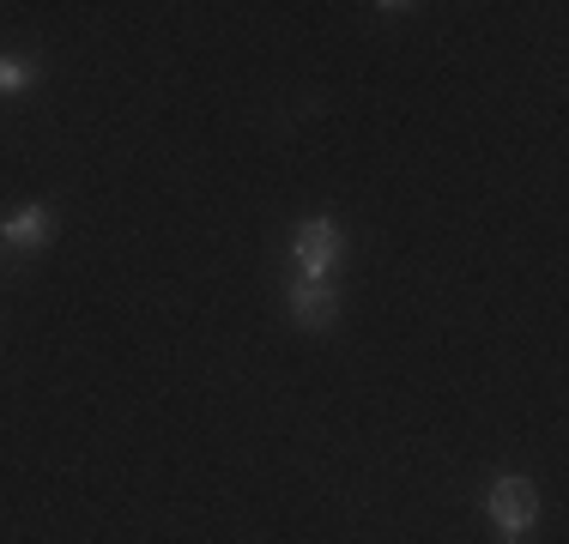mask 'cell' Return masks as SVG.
<instances>
[{
	"label": "cell",
	"instance_id": "obj_1",
	"mask_svg": "<svg viewBox=\"0 0 569 544\" xmlns=\"http://www.w3.org/2000/svg\"><path fill=\"white\" fill-rule=\"evenodd\" d=\"M346 224L340 218H303L291 230V279H309V284H333L346 266Z\"/></svg>",
	"mask_w": 569,
	"mask_h": 544
},
{
	"label": "cell",
	"instance_id": "obj_2",
	"mask_svg": "<svg viewBox=\"0 0 569 544\" xmlns=\"http://www.w3.org/2000/svg\"><path fill=\"white\" fill-rule=\"evenodd\" d=\"M485 514L503 526V538H527L546 514V502H539V484L527 472H503V478L485 484Z\"/></svg>",
	"mask_w": 569,
	"mask_h": 544
},
{
	"label": "cell",
	"instance_id": "obj_3",
	"mask_svg": "<svg viewBox=\"0 0 569 544\" xmlns=\"http://www.w3.org/2000/svg\"><path fill=\"white\" fill-rule=\"evenodd\" d=\"M56 230H61V212L49 206V200H24V206H12L0 218V249L31 261V254H43L49 242H56Z\"/></svg>",
	"mask_w": 569,
	"mask_h": 544
},
{
	"label": "cell",
	"instance_id": "obj_4",
	"mask_svg": "<svg viewBox=\"0 0 569 544\" xmlns=\"http://www.w3.org/2000/svg\"><path fill=\"white\" fill-rule=\"evenodd\" d=\"M284 315L303 326V333H328V326H340V284L284 279Z\"/></svg>",
	"mask_w": 569,
	"mask_h": 544
},
{
	"label": "cell",
	"instance_id": "obj_5",
	"mask_svg": "<svg viewBox=\"0 0 569 544\" xmlns=\"http://www.w3.org/2000/svg\"><path fill=\"white\" fill-rule=\"evenodd\" d=\"M31 85H37V61H31V54L0 49V98H24Z\"/></svg>",
	"mask_w": 569,
	"mask_h": 544
},
{
	"label": "cell",
	"instance_id": "obj_6",
	"mask_svg": "<svg viewBox=\"0 0 569 544\" xmlns=\"http://www.w3.org/2000/svg\"><path fill=\"white\" fill-rule=\"evenodd\" d=\"M503 544H521V538H503Z\"/></svg>",
	"mask_w": 569,
	"mask_h": 544
}]
</instances>
